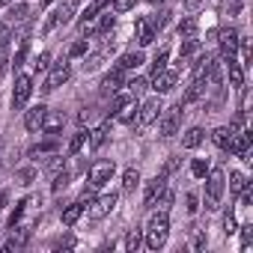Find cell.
<instances>
[{
	"label": "cell",
	"instance_id": "obj_1",
	"mask_svg": "<svg viewBox=\"0 0 253 253\" xmlns=\"http://www.w3.org/2000/svg\"><path fill=\"white\" fill-rule=\"evenodd\" d=\"M167 235H170V220H167V211H161V214H155V217L149 220L143 241H146L149 250H161V247L167 244Z\"/></svg>",
	"mask_w": 253,
	"mask_h": 253
},
{
	"label": "cell",
	"instance_id": "obj_2",
	"mask_svg": "<svg viewBox=\"0 0 253 253\" xmlns=\"http://www.w3.org/2000/svg\"><path fill=\"white\" fill-rule=\"evenodd\" d=\"M206 209H217L220 200H223V191H226V173L223 170H209L206 173Z\"/></svg>",
	"mask_w": 253,
	"mask_h": 253
},
{
	"label": "cell",
	"instance_id": "obj_3",
	"mask_svg": "<svg viewBox=\"0 0 253 253\" xmlns=\"http://www.w3.org/2000/svg\"><path fill=\"white\" fill-rule=\"evenodd\" d=\"M179 125H182V104H176V107H167V110L161 113L158 134H161V137H173V134H179Z\"/></svg>",
	"mask_w": 253,
	"mask_h": 253
},
{
	"label": "cell",
	"instance_id": "obj_4",
	"mask_svg": "<svg viewBox=\"0 0 253 253\" xmlns=\"http://www.w3.org/2000/svg\"><path fill=\"white\" fill-rule=\"evenodd\" d=\"M113 107H116V119H119V122H131V119L137 116V98H134L131 92H122V95H116Z\"/></svg>",
	"mask_w": 253,
	"mask_h": 253
},
{
	"label": "cell",
	"instance_id": "obj_5",
	"mask_svg": "<svg viewBox=\"0 0 253 253\" xmlns=\"http://www.w3.org/2000/svg\"><path fill=\"white\" fill-rule=\"evenodd\" d=\"M30 92H33V78H30V75H18V78H15V89H12V107L21 110V107L27 104Z\"/></svg>",
	"mask_w": 253,
	"mask_h": 253
},
{
	"label": "cell",
	"instance_id": "obj_6",
	"mask_svg": "<svg viewBox=\"0 0 253 253\" xmlns=\"http://www.w3.org/2000/svg\"><path fill=\"white\" fill-rule=\"evenodd\" d=\"M113 161H95L92 167H89V185L92 188H104L110 179H113Z\"/></svg>",
	"mask_w": 253,
	"mask_h": 253
},
{
	"label": "cell",
	"instance_id": "obj_7",
	"mask_svg": "<svg viewBox=\"0 0 253 253\" xmlns=\"http://www.w3.org/2000/svg\"><path fill=\"white\" fill-rule=\"evenodd\" d=\"M176 81H179V72L176 69H161L158 75H152V89L158 95H164V92H170L176 86Z\"/></svg>",
	"mask_w": 253,
	"mask_h": 253
},
{
	"label": "cell",
	"instance_id": "obj_8",
	"mask_svg": "<svg viewBox=\"0 0 253 253\" xmlns=\"http://www.w3.org/2000/svg\"><path fill=\"white\" fill-rule=\"evenodd\" d=\"M116 194H101V197H95L92 200V209H89V214H92V220H101V217H107L113 209H116Z\"/></svg>",
	"mask_w": 253,
	"mask_h": 253
},
{
	"label": "cell",
	"instance_id": "obj_9",
	"mask_svg": "<svg viewBox=\"0 0 253 253\" xmlns=\"http://www.w3.org/2000/svg\"><path fill=\"white\" fill-rule=\"evenodd\" d=\"M164 188H167V176H161V173H158L155 179H149V182H146V191H143V206H146V209H152Z\"/></svg>",
	"mask_w": 253,
	"mask_h": 253
},
{
	"label": "cell",
	"instance_id": "obj_10",
	"mask_svg": "<svg viewBox=\"0 0 253 253\" xmlns=\"http://www.w3.org/2000/svg\"><path fill=\"white\" fill-rule=\"evenodd\" d=\"M69 75H72V72H69V63H57V66L51 69V75H48V81H45L42 89H45V92H54L57 86H63V84L69 81Z\"/></svg>",
	"mask_w": 253,
	"mask_h": 253
},
{
	"label": "cell",
	"instance_id": "obj_11",
	"mask_svg": "<svg viewBox=\"0 0 253 253\" xmlns=\"http://www.w3.org/2000/svg\"><path fill=\"white\" fill-rule=\"evenodd\" d=\"M161 98H149V101H143V107H137V122L140 125H149V122H155L158 116H161Z\"/></svg>",
	"mask_w": 253,
	"mask_h": 253
},
{
	"label": "cell",
	"instance_id": "obj_12",
	"mask_svg": "<svg viewBox=\"0 0 253 253\" xmlns=\"http://www.w3.org/2000/svg\"><path fill=\"white\" fill-rule=\"evenodd\" d=\"M217 36H220L217 42H220V51H223V57H235L241 36H238L235 30H217Z\"/></svg>",
	"mask_w": 253,
	"mask_h": 253
},
{
	"label": "cell",
	"instance_id": "obj_13",
	"mask_svg": "<svg viewBox=\"0 0 253 253\" xmlns=\"http://www.w3.org/2000/svg\"><path fill=\"white\" fill-rule=\"evenodd\" d=\"M45 113H48V107H42V104H36V107H30V110L24 113V128L36 134V131L42 128V119H45Z\"/></svg>",
	"mask_w": 253,
	"mask_h": 253
},
{
	"label": "cell",
	"instance_id": "obj_14",
	"mask_svg": "<svg viewBox=\"0 0 253 253\" xmlns=\"http://www.w3.org/2000/svg\"><path fill=\"white\" fill-rule=\"evenodd\" d=\"M125 86V75H122V69H113V72H107L104 75V81H101V92L104 95H110V92H119Z\"/></svg>",
	"mask_w": 253,
	"mask_h": 253
},
{
	"label": "cell",
	"instance_id": "obj_15",
	"mask_svg": "<svg viewBox=\"0 0 253 253\" xmlns=\"http://www.w3.org/2000/svg\"><path fill=\"white\" fill-rule=\"evenodd\" d=\"M232 155H244V152H250V134L247 131H232V137H229V146H226Z\"/></svg>",
	"mask_w": 253,
	"mask_h": 253
},
{
	"label": "cell",
	"instance_id": "obj_16",
	"mask_svg": "<svg viewBox=\"0 0 253 253\" xmlns=\"http://www.w3.org/2000/svg\"><path fill=\"white\" fill-rule=\"evenodd\" d=\"M137 42H140V48L155 42V21L152 18H140L137 21Z\"/></svg>",
	"mask_w": 253,
	"mask_h": 253
},
{
	"label": "cell",
	"instance_id": "obj_17",
	"mask_svg": "<svg viewBox=\"0 0 253 253\" xmlns=\"http://www.w3.org/2000/svg\"><path fill=\"white\" fill-rule=\"evenodd\" d=\"M226 72H229V86L232 89H244V66L235 63V57H226Z\"/></svg>",
	"mask_w": 253,
	"mask_h": 253
},
{
	"label": "cell",
	"instance_id": "obj_18",
	"mask_svg": "<svg viewBox=\"0 0 253 253\" xmlns=\"http://www.w3.org/2000/svg\"><path fill=\"white\" fill-rule=\"evenodd\" d=\"M86 211V206L78 200V203H72V206H66L63 209V226H75L78 220H81V214Z\"/></svg>",
	"mask_w": 253,
	"mask_h": 253
},
{
	"label": "cell",
	"instance_id": "obj_19",
	"mask_svg": "<svg viewBox=\"0 0 253 253\" xmlns=\"http://www.w3.org/2000/svg\"><path fill=\"white\" fill-rule=\"evenodd\" d=\"M63 116L60 113H45V119H42V128L39 131H45V134H51V137H57V131L63 128Z\"/></svg>",
	"mask_w": 253,
	"mask_h": 253
},
{
	"label": "cell",
	"instance_id": "obj_20",
	"mask_svg": "<svg viewBox=\"0 0 253 253\" xmlns=\"http://www.w3.org/2000/svg\"><path fill=\"white\" fill-rule=\"evenodd\" d=\"M140 63H143V54H140V51H128V54H122V57H119L116 69H122V72H128V69H137Z\"/></svg>",
	"mask_w": 253,
	"mask_h": 253
},
{
	"label": "cell",
	"instance_id": "obj_21",
	"mask_svg": "<svg viewBox=\"0 0 253 253\" xmlns=\"http://www.w3.org/2000/svg\"><path fill=\"white\" fill-rule=\"evenodd\" d=\"M86 146H89V131H78V134L69 140V149H66V152H69V155H78V152H84Z\"/></svg>",
	"mask_w": 253,
	"mask_h": 253
},
{
	"label": "cell",
	"instance_id": "obj_22",
	"mask_svg": "<svg viewBox=\"0 0 253 253\" xmlns=\"http://www.w3.org/2000/svg\"><path fill=\"white\" fill-rule=\"evenodd\" d=\"M27 238H30V229H18V232H12V238L3 244V250H6V253H12V250H21V247L27 244Z\"/></svg>",
	"mask_w": 253,
	"mask_h": 253
},
{
	"label": "cell",
	"instance_id": "obj_23",
	"mask_svg": "<svg viewBox=\"0 0 253 253\" xmlns=\"http://www.w3.org/2000/svg\"><path fill=\"white\" fill-rule=\"evenodd\" d=\"M232 131H235L232 125H229V128H226V125L214 128V131H211V140H214V146H217V149H226V146H229V137H232Z\"/></svg>",
	"mask_w": 253,
	"mask_h": 253
},
{
	"label": "cell",
	"instance_id": "obj_24",
	"mask_svg": "<svg viewBox=\"0 0 253 253\" xmlns=\"http://www.w3.org/2000/svg\"><path fill=\"white\" fill-rule=\"evenodd\" d=\"M203 92H206V78H194V84H191V89L185 92L182 104H191V101H197V98H200Z\"/></svg>",
	"mask_w": 253,
	"mask_h": 253
},
{
	"label": "cell",
	"instance_id": "obj_25",
	"mask_svg": "<svg viewBox=\"0 0 253 253\" xmlns=\"http://www.w3.org/2000/svg\"><path fill=\"white\" fill-rule=\"evenodd\" d=\"M203 140H206L203 128H188V131H185V137H182V146H185V149H197Z\"/></svg>",
	"mask_w": 253,
	"mask_h": 253
},
{
	"label": "cell",
	"instance_id": "obj_26",
	"mask_svg": "<svg viewBox=\"0 0 253 253\" xmlns=\"http://www.w3.org/2000/svg\"><path fill=\"white\" fill-rule=\"evenodd\" d=\"M140 244H143V232H140V229H128V232H125V241H122L125 250H131V253H134Z\"/></svg>",
	"mask_w": 253,
	"mask_h": 253
},
{
	"label": "cell",
	"instance_id": "obj_27",
	"mask_svg": "<svg viewBox=\"0 0 253 253\" xmlns=\"http://www.w3.org/2000/svg\"><path fill=\"white\" fill-rule=\"evenodd\" d=\"M197 30H200V24H197V18H194V15L182 18V24H179V36H182V39H191V36H197Z\"/></svg>",
	"mask_w": 253,
	"mask_h": 253
},
{
	"label": "cell",
	"instance_id": "obj_28",
	"mask_svg": "<svg viewBox=\"0 0 253 253\" xmlns=\"http://www.w3.org/2000/svg\"><path fill=\"white\" fill-rule=\"evenodd\" d=\"M200 48H203V45H200V39H194V36H191V39H185V42H182L179 57H182V60H191L194 54H200Z\"/></svg>",
	"mask_w": 253,
	"mask_h": 253
},
{
	"label": "cell",
	"instance_id": "obj_29",
	"mask_svg": "<svg viewBox=\"0 0 253 253\" xmlns=\"http://www.w3.org/2000/svg\"><path fill=\"white\" fill-rule=\"evenodd\" d=\"M107 6H110V0H92V3L86 6V12H84V21H81V24H86V21H92V18H95L98 12H104Z\"/></svg>",
	"mask_w": 253,
	"mask_h": 253
},
{
	"label": "cell",
	"instance_id": "obj_30",
	"mask_svg": "<svg viewBox=\"0 0 253 253\" xmlns=\"http://www.w3.org/2000/svg\"><path fill=\"white\" fill-rule=\"evenodd\" d=\"M137 185H140V173L134 167H128V170L122 173V191H134Z\"/></svg>",
	"mask_w": 253,
	"mask_h": 253
},
{
	"label": "cell",
	"instance_id": "obj_31",
	"mask_svg": "<svg viewBox=\"0 0 253 253\" xmlns=\"http://www.w3.org/2000/svg\"><path fill=\"white\" fill-rule=\"evenodd\" d=\"M54 15H57V24H69L72 15H75V6H72V3H63V6L54 9Z\"/></svg>",
	"mask_w": 253,
	"mask_h": 253
},
{
	"label": "cell",
	"instance_id": "obj_32",
	"mask_svg": "<svg viewBox=\"0 0 253 253\" xmlns=\"http://www.w3.org/2000/svg\"><path fill=\"white\" fill-rule=\"evenodd\" d=\"M107 128H110V125L104 122V125H101V128H95V131L89 134V146H92V149H98V146H101V143L107 140Z\"/></svg>",
	"mask_w": 253,
	"mask_h": 253
},
{
	"label": "cell",
	"instance_id": "obj_33",
	"mask_svg": "<svg viewBox=\"0 0 253 253\" xmlns=\"http://www.w3.org/2000/svg\"><path fill=\"white\" fill-rule=\"evenodd\" d=\"M69 182H72V173H69V170H63V173H54V185H51V191L57 194V191L69 188Z\"/></svg>",
	"mask_w": 253,
	"mask_h": 253
},
{
	"label": "cell",
	"instance_id": "obj_34",
	"mask_svg": "<svg viewBox=\"0 0 253 253\" xmlns=\"http://www.w3.org/2000/svg\"><path fill=\"white\" fill-rule=\"evenodd\" d=\"M173 200H176V194H173V191H170V188H164V191H161V197H158V200H155V206H158V209H161V211H167V209H170V206H173ZM155 206H152V209H155Z\"/></svg>",
	"mask_w": 253,
	"mask_h": 253
},
{
	"label": "cell",
	"instance_id": "obj_35",
	"mask_svg": "<svg viewBox=\"0 0 253 253\" xmlns=\"http://www.w3.org/2000/svg\"><path fill=\"white\" fill-rule=\"evenodd\" d=\"M244 185H247L244 173H229V191H232V194H241V191H244Z\"/></svg>",
	"mask_w": 253,
	"mask_h": 253
},
{
	"label": "cell",
	"instance_id": "obj_36",
	"mask_svg": "<svg viewBox=\"0 0 253 253\" xmlns=\"http://www.w3.org/2000/svg\"><path fill=\"white\" fill-rule=\"evenodd\" d=\"M48 152H57V140H48V143H36L33 149H30V155L36 158V155H48Z\"/></svg>",
	"mask_w": 253,
	"mask_h": 253
},
{
	"label": "cell",
	"instance_id": "obj_37",
	"mask_svg": "<svg viewBox=\"0 0 253 253\" xmlns=\"http://www.w3.org/2000/svg\"><path fill=\"white\" fill-rule=\"evenodd\" d=\"M125 86H128V92H131V95H140V92L149 86V81H146V78H134V81L125 84Z\"/></svg>",
	"mask_w": 253,
	"mask_h": 253
},
{
	"label": "cell",
	"instance_id": "obj_38",
	"mask_svg": "<svg viewBox=\"0 0 253 253\" xmlns=\"http://www.w3.org/2000/svg\"><path fill=\"white\" fill-rule=\"evenodd\" d=\"M191 173H194L197 179H206V173H209V164H206L203 158H194V164H191Z\"/></svg>",
	"mask_w": 253,
	"mask_h": 253
},
{
	"label": "cell",
	"instance_id": "obj_39",
	"mask_svg": "<svg viewBox=\"0 0 253 253\" xmlns=\"http://www.w3.org/2000/svg\"><path fill=\"white\" fill-rule=\"evenodd\" d=\"M86 48H89V42H86V39H78V42L69 48V57H84V54H86Z\"/></svg>",
	"mask_w": 253,
	"mask_h": 253
},
{
	"label": "cell",
	"instance_id": "obj_40",
	"mask_svg": "<svg viewBox=\"0 0 253 253\" xmlns=\"http://www.w3.org/2000/svg\"><path fill=\"white\" fill-rule=\"evenodd\" d=\"M63 167H66V158H63V155H54V158L48 161V167H45V170H48V173L54 176V173H60Z\"/></svg>",
	"mask_w": 253,
	"mask_h": 253
},
{
	"label": "cell",
	"instance_id": "obj_41",
	"mask_svg": "<svg viewBox=\"0 0 253 253\" xmlns=\"http://www.w3.org/2000/svg\"><path fill=\"white\" fill-rule=\"evenodd\" d=\"M167 51H158V57H155V63H152V75H158L161 69H167Z\"/></svg>",
	"mask_w": 253,
	"mask_h": 253
},
{
	"label": "cell",
	"instance_id": "obj_42",
	"mask_svg": "<svg viewBox=\"0 0 253 253\" xmlns=\"http://www.w3.org/2000/svg\"><path fill=\"white\" fill-rule=\"evenodd\" d=\"M27 203H30V200H21V203L12 209V214H9V226H15V223L21 220V214H24V206H27Z\"/></svg>",
	"mask_w": 253,
	"mask_h": 253
},
{
	"label": "cell",
	"instance_id": "obj_43",
	"mask_svg": "<svg viewBox=\"0 0 253 253\" xmlns=\"http://www.w3.org/2000/svg\"><path fill=\"white\" fill-rule=\"evenodd\" d=\"M223 232H226V235H232V232H238V223H235V217H232L229 211L223 214Z\"/></svg>",
	"mask_w": 253,
	"mask_h": 253
},
{
	"label": "cell",
	"instance_id": "obj_44",
	"mask_svg": "<svg viewBox=\"0 0 253 253\" xmlns=\"http://www.w3.org/2000/svg\"><path fill=\"white\" fill-rule=\"evenodd\" d=\"M27 48H30V42H27V39H24V42H21V48H18V51H15V60H12V63H15V66H21V63H24V60H27Z\"/></svg>",
	"mask_w": 253,
	"mask_h": 253
},
{
	"label": "cell",
	"instance_id": "obj_45",
	"mask_svg": "<svg viewBox=\"0 0 253 253\" xmlns=\"http://www.w3.org/2000/svg\"><path fill=\"white\" fill-rule=\"evenodd\" d=\"M48 66H51V54L45 51V54H39V57H36V72H45Z\"/></svg>",
	"mask_w": 253,
	"mask_h": 253
},
{
	"label": "cell",
	"instance_id": "obj_46",
	"mask_svg": "<svg viewBox=\"0 0 253 253\" xmlns=\"http://www.w3.org/2000/svg\"><path fill=\"white\" fill-rule=\"evenodd\" d=\"M18 179H21V185H30V182L36 179V170H30V167H24V170H18Z\"/></svg>",
	"mask_w": 253,
	"mask_h": 253
},
{
	"label": "cell",
	"instance_id": "obj_47",
	"mask_svg": "<svg viewBox=\"0 0 253 253\" xmlns=\"http://www.w3.org/2000/svg\"><path fill=\"white\" fill-rule=\"evenodd\" d=\"M134 3H137V0H116V3H113V12H128Z\"/></svg>",
	"mask_w": 253,
	"mask_h": 253
},
{
	"label": "cell",
	"instance_id": "obj_48",
	"mask_svg": "<svg viewBox=\"0 0 253 253\" xmlns=\"http://www.w3.org/2000/svg\"><path fill=\"white\" fill-rule=\"evenodd\" d=\"M24 18H27V6H24V3L12 6V21H24Z\"/></svg>",
	"mask_w": 253,
	"mask_h": 253
},
{
	"label": "cell",
	"instance_id": "obj_49",
	"mask_svg": "<svg viewBox=\"0 0 253 253\" xmlns=\"http://www.w3.org/2000/svg\"><path fill=\"white\" fill-rule=\"evenodd\" d=\"M113 24H116V15H110V12H107V15H104V18H101V24H98V27H95V30H101V33H104V30H110V27H113Z\"/></svg>",
	"mask_w": 253,
	"mask_h": 253
},
{
	"label": "cell",
	"instance_id": "obj_50",
	"mask_svg": "<svg viewBox=\"0 0 253 253\" xmlns=\"http://www.w3.org/2000/svg\"><path fill=\"white\" fill-rule=\"evenodd\" d=\"M185 203H188V214H194V211L200 209V206H197V203H200V200H197V194H185Z\"/></svg>",
	"mask_w": 253,
	"mask_h": 253
},
{
	"label": "cell",
	"instance_id": "obj_51",
	"mask_svg": "<svg viewBox=\"0 0 253 253\" xmlns=\"http://www.w3.org/2000/svg\"><path fill=\"white\" fill-rule=\"evenodd\" d=\"M250 241H253V226H250V223H247V226H241V244H244V247H247V244H250Z\"/></svg>",
	"mask_w": 253,
	"mask_h": 253
},
{
	"label": "cell",
	"instance_id": "obj_52",
	"mask_svg": "<svg viewBox=\"0 0 253 253\" xmlns=\"http://www.w3.org/2000/svg\"><path fill=\"white\" fill-rule=\"evenodd\" d=\"M9 72V57H6V48H0V75Z\"/></svg>",
	"mask_w": 253,
	"mask_h": 253
},
{
	"label": "cell",
	"instance_id": "obj_53",
	"mask_svg": "<svg viewBox=\"0 0 253 253\" xmlns=\"http://www.w3.org/2000/svg\"><path fill=\"white\" fill-rule=\"evenodd\" d=\"M9 45V24H0V48Z\"/></svg>",
	"mask_w": 253,
	"mask_h": 253
},
{
	"label": "cell",
	"instance_id": "obj_54",
	"mask_svg": "<svg viewBox=\"0 0 253 253\" xmlns=\"http://www.w3.org/2000/svg\"><path fill=\"white\" fill-rule=\"evenodd\" d=\"M176 167H179V158H170V161L164 164V170H161V176H170V173H176Z\"/></svg>",
	"mask_w": 253,
	"mask_h": 253
},
{
	"label": "cell",
	"instance_id": "obj_55",
	"mask_svg": "<svg viewBox=\"0 0 253 253\" xmlns=\"http://www.w3.org/2000/svg\"><path fill=\"white\" fill-rule=\"evenodd\" d=\"M60 247H66V250H72V247H75V238H72V235H66V238L60 241Z\"/></svg>",
	"mask_w": 253,
	"mask_h": 253
},
{
	"label": "cell",
	"instance_id": "obj_56",
	"mask_svg": "<svg viewBox=\"0 0 253 253\" xmlns=\"http://www.w3.org/2000/svg\"><path fill=\"white\" fill-rule=\"evenodd\" d=\"M6 203H9V194H6V191H0V209H3Z\"/></svg>",
	"mask_w": 253,
	"mask_h": 253
},
{
	"label": "cell",
	"instance_id": "obj_57",
	"mask_svg": "<svg viewBox=\"0 0 253 253\" xmlns=\"http://www.w3.org/2000/svg\"><path fill=\"white\" fill-rule=\"evenodd\" d=\"M200 3H203V0H185V6H188V9H197Z\"/></svg>",
	"mask_w": 253,
	"mask_h": 253
},
{
	"label": "cell",
	"instance_id": "obj_58",
	"mask_svg": "<svg viewBox=\"0 0 253 253\" xmlns=\"http://www.w3.org/2000/svg\"><path fill=\"white\" fill-rule=\"evenodd\" d=\"M48 3H54V0H42V6H48Z\"/></svg>",
	"mask_w": 253,
	"mask_h": 253
},
{
	"label": "cell",
	"instance_id": "obj_59",
	"mask_svg": "<svg viewBox=\"0 0 253 253\" xmlns=\"http://www.w3.org/2000/svg\"><path fill=\"white\" fill-rule=\"evenodd\" d=\"M69 3H72V6H78V3H81V0H69Z\"/></svg>",
	"mask_w": 253,
	"mask_h": 253
},
{
	"label": "cell",
	"instance_id": "obj_60",
	"mask_svg": "<svg viewBox=\"0 0 253 253\" xmlns=\"http://www.w3.org/2000/svg\"><path fill=\"white\" fill-rule=\"evenodd\" d=\"M149 3H164V0H149Z\"/></svg>",
	"mask_w": 253,
	"mask_h": 253
}]
</instances>
